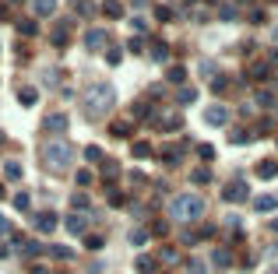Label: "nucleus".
<instances>
[{
	"instance_id": "obj_1",
	"label": "nucleus",
	"mask_w": 278,
	"mask_h": 274,
	"mask_svg": "<svg viewBox=\"0 0 278 274\" xmlns=\"http://www.w3.org/2000/svg\"><path fill=\"white\" fill-rule=\"evenodd\" d=\"M169 215L176 218V222H194V218L204 215V201H201L197 193H176L169 201Z\"/></svg>"
},
{
	"instance_id": "obj_2",
	"label": "nucleus",
	"mask_w": 278,
	"mask_h": 274,
	"mask_svg": "<svg viewBox=\"0 0 278 274\" xmlns=\"http://www.w3.org/2000/svg\"><path fill=\"white\" fill-rule=\"evenodd\" d=\"M109 105H113V88H109V85H95V88H88V95H85V113H88L92 120L106 116Z\"/></svg>"
},
{
	"instance_id": "obj_3",
	"label": "nucleus",
	"mask_w": 278,
	"mask_h": 274,
	"mask_svg": "<svg viewBox=\"0 0 278 274\" xmlns=\"http://www.w3.org/2000/svg\"><path fill=\"white\" fill-rule=\"evenodd\" d=\"M42 162L50 165V169H67L70 165V148L64 144V141H56V144H46V151H42Z\"/></svg>"
},
{
	"instance_id": "obj_4",
	"label": "nucleus",
	"mask_w": 278,
	"mask_h": 274,
	"mask_svg": "<svg viewBox=\"0 0 278 274\" xmlns=\"http://www.w3.org/2000/svg\"><path fill=\"white\" fill-rule=\"evenodd\" d=\"M222 197H226V201H243V197H246V183H243V179L229 183V187L222 190Z\"/></svg>"
},
{
	"instance_id": "obj_5",
	"label": "nucleus",
	"mask_w": 278,
	"mask_h": 274,
	"mask_svg": "<svg viewBox=\"0 0 278 274\" xmlns=\"http://www.w3.org/2000/svg\"><path fill=\"white\" fill-rule=\"evenodd\" d=\"M204 120H208L211 127H218V123H226V120H229V109H226V105H211V109L204 113Z\"/></svg>"
},
{
	"instance_id": "obj_6",
	"label": "nucleus",
	"mask_w": 278,
	"mask_h": 274,
	"mask_svg": "<svg viewBox=\"0 0 278 274\" xmlns=\"http://www.w3.org/2000/svg\"><path fill=\"white\" fill-rule=\"evenodd\" d=\"M46 130H50V134H64V130H67V116H60V113L46 116Z\"/></svg>"
},
{
	"instance_id": "obj_7",
	"label": "nucleus",
	"mask_w": 278,
	"mask_h": 274,
	"mask_svg": "<svg viewBox=\"0 0 278 274\" xmlns=\"http://www.w3.org/2000/svg\"><path fill=\"white\" fill-rule=\"evenodd\" d=\"M35 228H39V232H53V228H56V215H50V211H42V215L35 218Z\"/></svg>"
},
{
	"instance_id": "obj_8",
	"label": "nucleus",
	"mask_w": 278,
	"mask_h": 274,
	"mask_svg": "<svg viewBox=\"0 0 278 274\" xmlns=\"http://www.w3.org/2000/svg\"><path fill=\"white\" fill-rule=\"evenodd\" d=\"M257 176H264V179H271V176H278V162L275 158H264L257 165Z\"/></svg>"
},
{
	"instance_id": "obj_9",
	"label": "nucleus",
	"mask_w": 278,
	"mask_h": 274,
	"mask_svg": "<svg viewBox=\"0 0 278 274\" xmlns=\"http://www.w3.org/2000/svg\"><path fill=\"white\" fill-rule=\"evenodd\" d=\"M53 11H56V0H35V14L39 18H50Z\"/></svg>"
},
{
	"instance_id": "obj_10",
	"label": "nucleus",
	"mask_w": 278,
	"mask_h": 274,
	"mask_svg": "<svg viewBox=\"0 0 278 274\" xmlns=\"http://www.w3.org/2000/svg\"><path fill=\"white\" fill-rule=\"evenodd\" d=\"M278 207V193H264V197H257V211H275Z\"/></svg>"
},
{
	"instance_id": "obj_11",
	"label": "nucleus",
	"mask_w": 278,
	"mask_h": 274,
	"mask_svg": "<svg viewBox=\"0 0 278 274\" xmlns=\"http://www.w3.org/2000/svg\"><path fill=\"white\" fill-rule=\"evenodd\" d=\"M211 260H215V267H229V264H232V253H229V250H215Z\"/></svg>"
},
{
	"instance_id": "obj_12",
	"label": "nucleus",
	"mask_w": 278,
	"mask_h": 274,
	"mask_svg": "<svg viewBox=\"0 0 278 274\" xmlns=\"http://www.w3.org/2000/svg\"><path fill=\"white\" fill-rule=\"evenodd\" d=\"M106 39H109V35H106V32H99V28H95V32H88V39H85V42H88V50H99V46L106 42Z\"/></svg>"
},
{
	"instance_id": "obj_13",
	"label": "nucleus",
	"mask_w": 278,
	"mask_h": 274,
	"mask_svg": "<svg viewBox=\"0 0 278 274\" xmlns=\"http://www.w3.org/2000/svg\"><path fill=\"white\" fill-rule=\"evenodd\" d=\"M50 257H56V260H70L74 250H67V246H50Z\"/></svg>"
},
{
	"instance_id": "obj_14",
	"label": "nucleus",
	"mask_w": 278,
	"mask_h": 274,
	"mask_svg": "<svg viewBox=\"0 0 278 274\" xmlns=\"http://www.w3.org/2000/svg\"><path fill=\"white\" fill-rule=\"evenodd\" d=\"M64 225H67V232H81V228H85V218H78V215H70V218H67Z\"/></svg>"
},
{
	"instance_id": "obj_15",
	"label": "nucleus",
	"mask_w": 278,
	"mask_h": 274,
	"mask_svg": "<svg viewBox=\"0 0 278 274\" xmlns=\"http://www.w3.org/2000/svg\"><path fill=\"white\" fill-rule=\"evenodd\" d=\"M138 271H141V274H152V271H155V260H152V257H141V260H138Z\"/></svg>"
},
{
	"instance_id": "obj_16",
	"label": "nucleus",
	"mask_w": 278,
	"mask_h": 274,
	"mask_svg": "<svg viewBox=\"0 0 278 274\" xmlns=\"http://www.w3.org/2000/svg\"><path fill=\"white\" fill-rule=\"evenodd\" d=\"M144 239H148L144 228H134V232H130V242H134V246H144Z\"/></svg>"
},
{
	"instance_id": "obj_17",
	"label": "nucleus",
	"mask_w": 278,
	"mask_h": 274,
	"mask_svg": "<svg viewBox=\"0 0 278 274\" xmlns=\"http://www.w3.org/2000/svg\"><path fill=\"white\" fill-rule=\"evenodd\" d=\"M4 172H7L11 179H21V165H18V162H7V165H4Z\"/></svg>"
},
{
	"instance_id": "obj_18",
	"label": "nucleus",
	"mask_w": 278,
	"mask_h": 274,
	"mask_svg": "<svg viewBox=\"0 0 278 274\" xmlns=\"http://www.w3.org/2000/svg\"><path fill=\"white\" fill-rule=\"evenodd\" d=\"M194 183H201V187H204V183H211V172L208 169H197L194 172Z\"/></svg>"
},
{
	"instance_id": "obj_19",
	"label": "nucleus",
	"mask_w": 278,
	"mask_h": 274,
	"mask_svg": "<svg viewBox=\"0 0 278 274\" xmlns=\"http://www.w3.org/2000/svg\"><path fill=\"white\" fill-rule=\"evenodd\" d=\"M187 274H204V260H190L187 264Z\"/></svg>"
},
{
	"instance_id": "obj_20",
	"label": "nucleus",
	"mask_w": 278,
	"mask_h": 274,
	"mask_svg": "<svg viewBox=\"0 0 278 274\" xmlns=\"http://www.w3.org/2000/svg\"><path fill=\"white\" fill-rule=\"evenodd\" d=\"M85 158H88V162H99V158H102V151L92 144V148H85Z\"/></svg>"
},
{
	"instance_id": "obj_21",
	"label": "nucleus",
	"mask_w": 278,
	"mask_h": 274,
	"mask_svg": "<svg viewBox=\"0 0 278 274\" xmlns=\"http://www.w3.org/2000/svg\"><path fill=\"white\" fill-rule=\"evenodd\" d=\"M106 14H109V18H120V4H116V0H109V4H106Z\"/></svg>"
},
{
	"instance_id": "obj_22",
	"label": "nucleus",
	"mask_w": 278,
	"mask_h": 274,
	"mask_svg": "<svg viewBox=\"0 0 278 274\" xmlns=\"http://www.w3.org/2000/svg\"><path fill=\"white\" fill-rule=\"evenodd\" d=\"M32 102H35V91L25 88V91H21V105H32Z\"/></svg>"
},
{
	"instance_id": "obj_23",
	"label": "nucleus",
	"mask_w": 278,
	"mask_h": 274,
	"mask_svg": "<svg viewBox=\"0 0 278 274\" xmlns=\"http://www.w3.org/2000/svg\"><path fill=\"white\" fill-rule=\"evenodd\" d=\"M194 95H197L194 88H183V91H180V102H183V105H187V102H194Z\"/></svg>"
},
{
	"instance_id": "obj_24",
	"label": "nucleus",
	"mask_w": 278,
	"mask_h": 274,
	"mask_svg": "<svg viewBox=\"0 0 278 274\" xmlns=\"http://www.w3.org/2000/svg\"><path fill=\"white\" fill-rule=\"evenodd\" d=\"M18 28H21V35H32V32H35V21H21Z\"/></svg>"
},
{
	"instance_id": "obj_25",
	"label": "nucleus",
	"mask_w": 278,
	"mask_h": 274,
	"mask_svg": "<svg viewBox=\"0 0 278 274\" xmlns=\"http://www.w3.org/2000/svg\"><path fill=\"white\" fill-rule=\"evenodd\" d=\"M14 207L25 211V207H28V193H18V197H14Z\"/></svg>"
},
{
	"instance_id": "obj_26",
	"label": "nucleus",
	"mask_w": 278,
	"mask_h": 274,
	"mask_svg": "<svg viewBox=\"0 0 278 274\" xmlns=\"http://www.w3.org/2000/svg\"><path fill=\"white\" fill-rule=\"evenodd\" d=\"M85 242H88V250H99V246H102V236H88Z\"/></svg>"
},
{
	"instance_id": "obj_27",
	"label": "nucleus",
	"mask_w": 278,
	"mask_h": 274,
	"mask_svg": "<svg viewBox=\"0 0 278 274\" xmlns=\"http://www.w3.org/2000/svg\"><path fill=\"white\" fill-rule=\"evenodd\" d=\"M197 151H201V158H211V155H215V148H211V144H201Z\"/></svg>"
},
{
	"instance_id": "obj_28",
	"label": "nucleus",
	"mask_w": 278,
	"mask_h": 274,
	"mask_svg": "<svg viewBox=\"0 0 278 274\" xmlns=\"http://www.w3.org/2000/svg\"><path fill=\"white\" fill-rule=\"evenodd\" d=\"M148 151H152L148 144H134V155H138V158H144V155H148Z\"/></svg>"
},
{
	"instance_id": "obj_29",
	"label": "nucleus",
	"mask_w": 278,
	"mask_h": 274,
	"mask_svg": "<svg viewBox=\"0 0 278 274\" xmlns=\"http://www.w3.org/2000/svg\"><path fill=\"white\" fill-rule=\"evenodd\" d=\"M74 207H88V197H85V193H74Z\"/></svg>"
},
{
	"instance_id": "obj_30",
	"label": "nucleus",
	"mask_w": 278,
	"mask_h": 274,
	"mask_svg": "<svg viewBox=\"0 0 278 274\" xmlns=\"http://www.w3.org/2000/svg\"><path fill=\"white\" fill-rule=\"evenodd\" d=\"M11 228H7V218H0V236H7Z\"/></svg>"
},
{
	"instance_id": "obj_31",
	"label": "nucleus",
	"mask_w": 278,
	"mask_h": 274,
	"mask_svg": "<svg viewBox=\"0 0 278 274\" xmlns=\"http://www.w3.org/2000/svg\"><path fill=\"white\" fill-rule=\"evenodd\" d=\"M11 4H21V0H11Z\"/></svg>"
},
{
	"instance_id": "obj_32",
	"label": "nucleus",
	"mask_w": 278,
	"mask_h": 274,
	"mask_svg": "<svg viewBox=\"0 0 278 274\" xmlns=\"http://www.w3.org/2000/svg\"><path fill=\"white\" fill-rule=\"evenodd\" d=\"M0 197H4V187H0Z\"/></svg>"
},
{
	"instance_id": "obj_33",
	"label": "nucleus",
	"mask_w": 278,
	"mask_h": 274,
	"mask_svg": "<svg viewBox=\"0 0 278 274\" xmlns=\"http://www.w3.org/2000/svg\"><path fill=\"white\" fill-rule=\"evenodd\" d=\"M275 39H278V28H275Z\"/></svg>"
},
{
	"instance_id": "obj_34",
	"label": "nucleus",
	"mask_w": 278,
	"mask_h": 274,
	"mask_svg": "<svg viewBox=\"0 0 278 274\" xmlns=\"http://www.w3.org/2000/svg\"><path fill=\"white\" fill-rule=\"evenodd\" d=\"M0 141H4V134H0Z\"/></svg>"
}]
</instances>
